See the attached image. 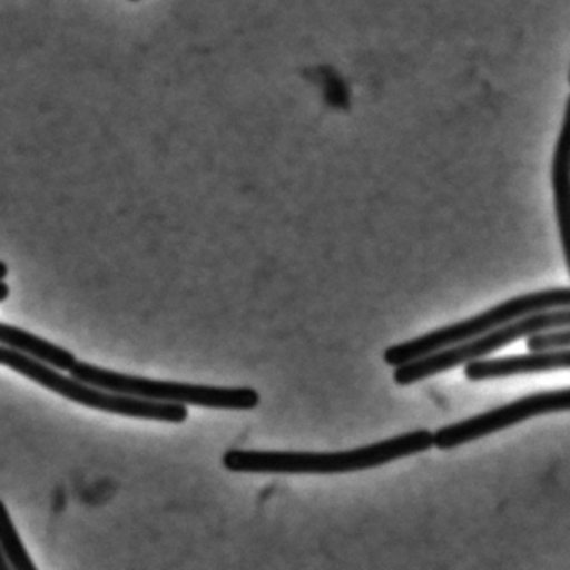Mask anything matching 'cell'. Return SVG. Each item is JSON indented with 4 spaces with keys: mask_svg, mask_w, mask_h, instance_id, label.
<instances>
[{
    "mask_svg": "<svg viewBox=\"0 0 570 570\" xmlns=\"http://www.w3.org/2000/svg\"><path fill=\"white\" fill-rule=\"evenodd\" d=\"M569 348L553 352H532L529 355L505 356V358L473 360L465 363V376L472 382L507 379L515 375H535L569 370Z\"/></svg>",
    "mask_w": 570,
    "mask_h": 570,
    "instance_id": "obj_7",
    "label": "cell"
},
{
    "mask_svg": "<svg viewBox=\"0 0 570 570\" xmlns=\"http://www.w3.org/2000/svg\"><path fill=\"white\" fill-rule=\"evenodd\" d=\"M0 547L4 550L12 569L36 570V563L32 562L31 556L12 522L11 513L2 500H0Z\"/></svg>",
    "mask_w": 570,
    "mask_h": 570,
    "instance_id": "obj_10",
    "label": "cell"
},
{
    "mask_svg": "<svg viewBox=\"0 0 570 570\" xmlns=\"http://www.w3.org/2000/svg\"><path fill=\"white\" fill-rule=\"evenodd\" d=\"M433 446V432L413 430L403 435L392 436L372 445L342 452H262V450H228L223 455V466L238 473H346L376 469L405 456L426 452Z\"/></svg>",
    "mask_w": 570,
    "mask_h": 570,
    "instance_id": "obj_1",
    "label": "cell"
},
{
    "mask_svg": "<svg viewBox=\"0 0 570 570\" xmlns=\"http://www.w3.org/2000/svg\"><path fill=\"white\" fill-rule=\"evenodd\" d=\"M69 375L105 392L151 400V402L183 403V405L215 410H253L259 403V393L246 386L223 389V386L196 385V383L163 382V380L112 372V370L101 368L79 360L69 370Z\"/></svg>",
    "mask_w": 570,
    "mask_h": 570,
    "instance_id": "obj_3",
    "label": "cell"
},
{
    "mask_svg": "<svg viewBox=\"0 0 570 570\" xmlns=\"http://www.w3.org/2000/svg\"><path fill=\"white\" fill-rule=\"evenodd\" d=\"M8 273H9L8 265H6L4 262H0V282H2V279L6 278V276H8Z\"/></svg>",
    "mask_w": 570,
    "mask_h": 570,
    "instance_id": "obj_13",
    "label": "cell"
},
{
    "mask_svg": "<svg viewBox=\"0 0 570 570\" xmlns=\"http://www.w3.org/2000/svg\"><path fill=\"white\" fill-rule=\"evenodd\" d=\"M570 390H547V392L532 393L522 396L515 402L507 403L499 409L480 413L472 419L462 420L453 425L433 432V446L439 450H453L465 443L475 442L483 436L492 435L500 430L510 429L527 422L533 416L549 415V413L569 412Z\"/></svg>",
    "mask_w": 570,
    "mask_h": 570,
    "instance_id": "obj_6",
    "label": "cell"
},
{
    "mask_svg": "<svg viewBox=\"0 0 570 570\" xmlns=\"http://www.w3.org/2000/svg\"><path fill=\"white\" fill-rule=\"evenodd\" d=\"M12 569L11 563H9L8 557H6L4 550L0 547V570H9Z\"/></svg>",
    "mask_w": 570,
    "mask_h": 570,
    "instance_id": "obj_12",
    "label": "cell"
},
{
    "mask_svg": "<svg viewBox=\"0 0 570 570\" xmlns=\"http://www.w3.org/2000/svg\"><path fill=\"white\" fill-rule=\"evenodd\" d=\"M569 325V308L547 309V312L522 316V318L513 320L507 325L490 330V332L466 340V342L459 343V345L395 366L393 380L400 386L413 385V383L422 382V380L432 379L439 373L465 365V363L473 362V360L489 356L490 353L499 352V350L515 343L517 340L527 338L533 333L543 332V330L563 328V326Z\"/></svg>",
    "mask_w": 570,
    "mask_h": 570,
    "instance_id": "obj_5",
    "label": "cell"
},
{
    "mask_svg": "<svg viewBox=\"0 0 570 570\" xmlns=\"http://www.w3.org/2000/svg\"><path fill=\"white\" fill-rule=\"evenodd\" d=\"M131 2H139V0H131Z\"/></svg>",
    "mask_w": 570,
    "mask_h": 570,
    "instance_id": "obj_14",
    "label": "cell"
},
{
    "mask_svg": "<svg viewBox=\"0 0 570 570\" xmlns=\"http://www.w3.org/2000/svg\"><path fill=\"white\" fill-rule=\"evenodd\" d=\"M569 286L540 289V292L513 296V298L507 299V302L500 303V305L493 306V308L487 309L480 315L472 316V318L443 326V328L426 333V335L419 336V338L390 346L383 353V360H385L386 365L400 366L403 363L422 358V356L432 355V353L440 352V350L459 345V343L466 342V340L475 338V336L483 335L490 330L499 328V326L507 325V323L522 318V316L547 312V309L569 308Z\"/></svg>",
    "mask_w": 570,
    "mask_h": 570,
    "instance_id": "obj_4",
    "label": "cell"
},
{
    "mask_svg": "<svg viewBox=\"0 0 570 570\" xmlns=\"http://www.w3.org/2000/svg\"><path fill=\"white\" fill-rule=\"evenodd\" d=\"M570 330L569 326L556 328L552 332H537L527 336V348L530 352H553V350L569 348Z\"/></svg>",
    "mask_w": 570,
    "mask_h": 570,
    "instance_id": "obj_11",
    "label": "cell"
},
{
    "mask_svg": "<svg viewBox=\"0 0 570 570\" xmlns=\"http://www.w3.org/2000/svg\"><path fill=\"white\" fill-rule=\"evenodd\" d=\"M570 135H569V102L563 116L562 131L557 139L556 151L552 159V189L556 202L557 223L562 236L563 252L569 259L567 246V209H569V166H570Z\"/></svg>",
    "mask_w": 570,
    "mask_h": 570,
    "instance_id": "obj_9",
    "label": "cell"
},
{
    "mask_svg": "<svg viewBox=\"0 0 570 570\" xmlns=\"http://www.w3.org/2000/svg\"><path fill=\"white\" fill-rule=\"evenodd\" d=\"M0 365L9 366L14 372L28 376L38 385L45 386L71 402L99 410V412L168 423H183L189 416L188 409L183 403L151 402V400L105 392L96 386L86 385L72 376L69 379L55 366L35 358L28 353L9 348V346L0 345Z\"/></svg>",
    "mask_w": 570,
    "mask_h": 570,
    "instance_id": "obj_2",
    "label": "cell"
},
{
    "mask_svg": "<svg viewBox=\"0 0 570 570\" xmlns=\"http://www.w3.org/2000/svg\"><path fill=\"white\" fill-rule=\"evenodd\" d=\"M0 345L9 346V348L19 350V352L28 353L48 365L58 370H71L72 365L78 362L75 353L49 340L41 338L28 330L18 328V326L0 323Z\"/></svg>",
    "mask_w": 570,
    "mask_h": 570,
    "instance_id": "obj_8",
    "label": "cell"
}]
</instances>
